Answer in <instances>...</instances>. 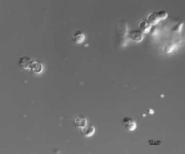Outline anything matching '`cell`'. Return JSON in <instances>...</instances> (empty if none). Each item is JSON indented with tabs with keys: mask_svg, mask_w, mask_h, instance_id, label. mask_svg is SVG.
<instances>
[{
	"mask_svg": "<svg viewBox=\"0 0 185 154\" xmlns=\"http://www.w3.org/2000/svg\"><path fill=\"white\" fill-rule=\"evenodd\" d=\"M82 133H83V135L86 136V137H91V136L94 135L95 128L92 125H86L85 124V127H82Z\"/></svg>",
	"mask_w": 185,
	"mask_h": 154,
	"instance_id": "8992f818",
	"label": "cell"
},
{
	"mask_svg": "<svg viewBox=\"0 0 185 154\" xmlns=\"http://www.w3.org/2000/svg\"><path fill=\"white\" fill-rule=\"evenodd\" d=\"M72 38H73V41L76 43H81L83 40H85V34H83L81 31H76V32L74 33L73 36H72Z\"/></svg>",
	"mask_w": 185,
	"mask_h": 154,
	"instance_id": "5b68a950",
	"label": "cell"
},
{
	"mask_svg": "<svg viewBox=\"0 0 185 154\" xmlns=\"http://www.w3.org/2000/svg\"><path fill=\"white\" fill-rule=\"evenodd\" d=\"M18 64L22 67V68L28 69V68H30V67H31L32 61H31V59L28 58V57H22V58L18 61Z\"/></svg>",
	"mask_w": 185,
	"mask_h": 154,
	"instance_id": "3957f363",
	"label": "cell"
},
{
	"mask_svg": "<svg viewBox=\"0 0 185 154\" xmlns=\"http://www.w3.org/2000/svg\"><path fill=\"white\" fill-rule=\"evenodd\" d=\"M30 69H32L36 73H39V72H41V70H42V66H41V64L37 63V62H32Z\"/></svg>",
	"mask_w": 185,
	"mask_h": 154,
	"instance_id": "ba28073f",
	"label": "cell"
},
{
	"mask_svg": "<svg viewBox=\"0 0 185 154\" xmlns=\"http://www.w3.org/2000/svg\"><path fill=\"white\" fill-rule=\"evenodd\" d=\"M149 143H150L151 145H153V144H154V145H159L161 142V141H158H158H156V142H154V141H152V140H151V141H149Z\"/></svg>",
	"mask_w": 185,
	"mask_h": 154,
	"instance_id": "30bf717a",
	"label": "cell"
},
{
	"mask_svg": "<svg viewBox=\"0 0 185 154\" xmlns=\"http://www.w3.org/2000/svg\"><path fill=\"white\" fill-rule=\"evenodd\" d=\"M139 28H140V30L143 31V32H147V31L149 30V24H148L146 21L142 22V23L139 25Z\"/></svg>",
	"mask_w": 185,
	"mask_h": 154,
	"instance_id": "9c48e42d",
	"label": "cell"
},
{
	"mask_svg": "<svg viewBox=\"0 0 185 154\" xmlns=\"http://www.w3.org/2000/svg\"><path fill=\"white\" fill-rule=\"evenodd\" d=\"M129 37L134 41H141L143 39V34L140 31H132L129 33Z\"/></svg>",
	"mask_w": 185,
	"mask_h": 154,
	"instance_id": "277c9868",
	"label": "cell"
},
{
	"mask_svg": "<svg viewBox=\"0 0 185 154\" xmlns=\"http://www.w3.org/2000/svg\"><path fill=\"white\" fill-rule=\"evenodd\" d=\"M165 18H167V12H165V10L154 12L153 13H151V15L148 16L146 22L149 25L150 24H155V23H158V22L161 21V20H164Z\"/></svg>",
	"mask_w": 185,
	"mask_h": 154,
	"instance_id": "6da1fadb",
	"label": "cell"
},
{
	"mask_svg": "<svg viewBox=\"0 0 185 154\" xmlns=\"http://www.w3.org/2000/svg\"><path fill=\"white\" fill-rule=\"evenodd\" d=\"M122 124L125 130L127 131H134L136 128V122L130 117H125L122 120Z\"/></svg>",
	"mask_w": 185,
	"mask_h": 154,
	"instance_id": "7a4b0ae2",
	"label": "cell"
},
{
	"mask_svg": "<svg viewBox=\"0 0 185 154\" xmlns=\"http://www.w3.org/2000/svg\"><path fill=\"white\" fill-rule=\"evenodd\" d=\"M74 123L76 124V127H83L86 124V119L83 116H76L74 119Z\"/></svg>",
	"mask_w": 185,
	"mask_h": 154,
	"instance_id": "52a82bcc",
	"label": "cell"
}]
</instances>
